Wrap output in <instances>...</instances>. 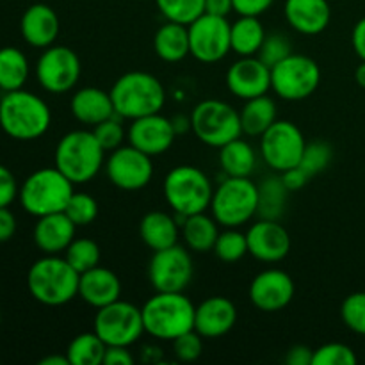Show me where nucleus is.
I'll list each match as a JSON object with an SVG mask.
<instances>
[{
  "mask_svg": "<svg viewBox=\"0 0 365 365\" xmlns=\"http://www.w3.org/2000/svg\"><path fill=\"white\" fill-rule=\"evenodd\" d=\"M52 123L50 107L41 96L25 89L4 93L0 98V128L16 141L39 139Z\"/></svg>",
  "mask_w": 365,
  "mask_h": 365,
  "instance_id": "nucleus-1",
  "label": "nucleus"
},
{
  "mask_svg": "<svg viewBox=\"0 0 365 365\" xmlns=\"http://www.w3.org/2000/svg\"><path fill=\"white\" fill-rule=\"evenodd\" d=\"M81 273L64 257L45 255L27 273V289L32 298L46 307H61L78 296Z\"/></svg>",
  "mask_w": 365,
  "mask_h": 365,
  "instance_id": "nucleus-2",
  "label": "nucleus"
},
{
  "mask_svg": "<svg viewBox=\"0 0 365 365\" xmlns=\"http://www.w3.org/2000/svg\"><path fill=\"white\" fill-rule=\"evenodd\" d=\"M109 93L116 116L130 121L160 113L166 103V89L163 82L148 71L123 73L114 82Z\"/></svg>",
  "mask_w": 365,
  "mask_h": 365,
  "instance_id": "nucleus-3",
  "label": "nucleus"
},
{
  "mask_svg": "<svg viewBox=\"0 0 365 365\" xmlns=\"http://www.w3.org/2000/svg\"><path fill=\"white\" fill-rule=\"evenodd\" d=\"M145 334L171 341L195 330L196 307L184 292H157L141 307Z\"/></svg>",
  "mask_w": 365,
  "mask_h": 365,
  "instance_id": "nucleus-4",
  "label": "nucleus"
},
{
  "mask_svg": "<svg viewBox=\"0 0 365 365\" xmlns=\"http://www.w3.org/2000/svg\"><path fill=\"white\" fill-rule=\"evenodd\" d=\"M56 168L73 184H88L102 170L106 150L93 130H71L56 146Z\"/></svg>",
  "mask_w": 365,
  "mask_h": 365,
  "instance_id": "nucleus-5",
  "label": "nucleus"
},
{
  "mask_svg": "<svg viewBox=\"0 0 365 365\" xmlns=\"http://www.w3.org/2000/svg\"><path fill=\"white\" fill-rule=\"evenodd\" d=\"M73 182L64 177L56 166L41 168L25 178L18 198L27 214L36 217L64 212L73 196Z\"/></svg>",
  "mask_w": 365,
  "mask_h": 365,
  "instance_id": "nucleus-6",
  "label": "nucleus"
},
{
  "mask_svg": "<svg viewBox=\"0 0 365 365\" xmlns=\"http://www.w3.org/2000/svg\"><path fill=\"white\" fill-rule=\"evenodd\" d=\"M163 192L175 214L187 217L210 209L214 189L210 178L200 168L182 164L166 175Z\"/></svg>",
  "mask_w": 365,
  "mask_h": 365,
  "instance_id": "nucleus-7",
  "label": "nucleus"
},
{
  "mask_svg": "<svg viewBox=\"0 0 365 365\" xmlns=\"http://www.w3.org/2000/svg\"><path fill=\"white\" fill-rule=\"evenodd\" d=\"M210 210L221 227H242L259 212V185L250 177H227L214 191Z\"/></svg>",
  "mask_w": 365,
  "mask_h": 365,
  "instance_id": "nucleus-8",
  "label": "nucleus"
},
{
  "mask_svg": "<svg viewBox=\"0 0 365 365\" xmlns=\"http://www.w3.org/2000/svg\"><path fill=\"white\" fill-rule=\"evenodd\" d=\"M189 127L203 145L212 148H221L242 134L239 110L230 103L216 98L196 103L189 116Z\"/></svg>",
  "mask_w": 365,
  "mask_h": 365,
  "instance_id": "nucleus-9",
  "label": "nucleus"
},
{
  "mask_svg": "<svg viewBox=\"0 0 365 365\" xmlns=\"http://www.w3.org/2000/svg\"><path fill=\"white\" fill-rule=\"evenodd\" d=\"M319 64L303 53H291L271 68V89L289 102L312 96L319 88Z\"/></svg>",
  "mask_w": 365,
  "mask_h": 365,
  "instance_id": "nucleus-10",
  "label": "nucleus"
},
{
  "mask_svg": "<svg viewBox=\"0 0 365 365\" xmlns=\"http://www.w3.org/2000/svg\"><path fill=\"white\" fill-rule=\"evenodd\" d=\"M93 330L107 346L130 348L145 334L141 309L134 303L116 299L96 310Z\"/></svg>",
  "mask_w": 365,
  "mask_h": 365,
  "instance_id": "nucleus-11",
  "label": "nucleus"
},
{
  "mask_svg": "<svg viewBox=\"0 0 365 365\" xmlns=\"http://www.w3.org/2000/svg\"><path fill=\"white\" fill-rule=\"evenodd\" d=\"M305 135L298 125L289 120H277L260 135V153L271 170L284 173L289 168L299 166L305 152Z\"/></svg>",
  "mask_w": 365,
  "mask_h": 365,
  "instance_id": "nucleus-12",
  "label": "nucleus"
},
{
  "mask_svg": "<svg viewBox=\"0 0 365 365\" xmlns=\"http://www.w3.org/2000/svg\"><path fill=\"white\" fill-rule=\"evenodd\" d=\"M82 73V64L77 53L64 45L43 48L36 63V78L45 91L63 95L77 86Z\"/></svg>",
  "mask_w": 365,
  "mask_h": 365,
  "instance_id": "nucleus-13",
  "label": "nucleus"
},
{
  "mask_svg": "<svg viewBox=\"0 0 365 365\" xmlns=\"http://www.w3.org/2000/svg\"><path fill=\"white\" fill-rule=\"evenodd\" d=\"M189 52L203 64L220 63L232 50L230 24L225 16L203 13L187 25Z\"/></svg>",
  "mask_w": 365,
  "mask_h": 365,
  "instance_id": "nucleus-14",
  "label": "nucleus"
},
{
  "mask_svg": "<svg viewBox=\"0 0 365 365\" xmlns=\"http://www.w3.org/2000/svg\"><path fill=\"white\" fill-rule=\"evenodd\" d=\"M195 274L189 252L175 245L153 252L148 266V280L155 292H184Z\"/></svg>",
  "mask_w": 365,
  "mask_h": 365,
  "instance_id": "nucleus-15",
  "label": "nucleus"
},
{
  "mask_svg": "<svg viewBox=\"0 0 365 365\" xmlns=\"http://www.w3.org/2000/svg\"><path fill=\"white\" fill-rule=\"evenodd\" d=\"M107 178L121 191H139L152 182V157L135 146H120L106 160Z\"/></svg>",
  "mask_w": 365,
  "mask_h": 365,
  "instance_id": "nucleus-16",
  "label": "nucleus"
},
{
  "mask_svg": "<svg viewBox=\"0 0 365 365\" xmlns=\"http://www.w3.org/2000/svg\"><path fill=\"white\" fill-rule=\"evenodd\" d=\"M296 292L294 280L284 269H266L250 284V302L260 312H280L292 302Z\"/></svg>",
  "mask_w": 365,
  "mask_h": 365,
  "instance_id": "nucleus-17",
  "label": "nucleus"
},
{
  "mask_svg": "<svg viewBox=\"0 0 365 365\" xmlns=\"http://www.w3.org/2000/svg\"><path fill=\"white\" fill-rule=\"evenodd\" d=\"M128 145L135 146L146 155L157 157L166 153L173 146L177 138V128L173 121L168 120L160 113L132 120L128 127Z\"/></svg>",
  "mask_w": 365,
  "mask_h": 365,
  "instance_id": "nucleus-18",
  "label": "nucleus"
},
{
  "mask_svg": "<svg viewBox=\"0 0 365 365\" xmlns=\"http://www.w3.org/2000/svg\"><path fill=\"white\" fill-rule=\"evenodd\" d=\"M246 239H248V255L260 262H280L291 252V235L284 225L278 223V220L260 217L248 228Z\"/></svg>",
  "mask_w": 365,
  "mask_h": 365,
  "instance_id": "nucleus-19",
  "label": "nucleus"
},
{
  "mask_svg": "<svg viewBox=\"0 0 365 365\" xmlns=\"http://www.w3.org/2000/svg\"><path fill=\"white\" fill-rule=\"evenodd\" d=\"M227 86L232 95L241 100L267 95L271 89V68L255 56L241 57L228 68Z\"/></svg>",
  "mask_w": 365,
  "mask_h": 365,
  "instance_id": "nucleus-20",
  "label": "nucleus"
},
{
  "mask_svg": "<svg viewBox=\"0 0 365 365\" xmlns=\"http://www.w3.org/2000/svg\"><path fill=\"white\" fill-rule=\"evenodd\" d=\"M237 323V309L225 296H212L196 307L195 330L203 339H220Z\"/></svg>",
  "mask_w": 365,
  "mask_h": 365,
  "instance_id": "nucleus-21",
  "label": "nucleus"
},
{
  "mask_svg": "<svg viewBox=\"0 0 365 365\" xmlns=\"http://www.w3.org/2000/svg\"><path fill=\"white\" fill-rule=\"evenodd\" d=\"M59 16L46 4H32L20 20V32L25 43L34 48H48L59 36Z\"/></svg>",
  "mask_w": 365,
  "mask_h": 365,
  "instance_id": "nucleus-22",
  "label": "nucleus"
},
{
  "mask_svg": "<svg viewBox=\"0 0 365 365\" xmlns=\"http://www.w3.org/2000/svg\"><path fill=\"white\" fill-rule=\"evenodd\" d=\"M121 296V282L114 271L96 266L93 269L81 273L78 280V298L93 309H102L109 303L116 302Z\"/></svg>",
  "mask_w": 365,
  "mask_h": 365,
  "instance_id": "nucleus-23",
  "label": "nucleus"
},
{
  "mask_svg": "<svg viewBox=\"0 0 365 365\" xmlns=\"http://www.w3.org/2000/svg\"><path fill=\"white\" fill-rule=\"evenodd\" d=\"M75 230L77 227L66 216V212H56L38 217L32 237H34L36 246L45 255H59L66 252L68 246L71 245L75 239Z\"/></svg>",
  "mask_w": 365,
  "mask_h": 365,
  "instance_id": "nucleus-24",
  "label": "nucleus"
},
{
  "mask_svg": "<svg viewBox=\"0 0 365 365\" xmlns=\"http://www.w3.org/2000/svg\"><path fill=\"white\" fill-rule=\"evenodd\" d=\"M284 13L287 24L305 36L321 34L331 18L328 0H285Z\"/></svg>",
  "mask_w": 365,
  "mask_h": 365,
  "instance_id": "nucleus-25",
  "label": "nucleus"
},
{
  "mask_svg": "<svg viewBox=\"0 0 365 365\" xmlns=\"http://www.w3.org/2000/svg\"><path fill=\"white\" fill-rule=\"evenodd\" d=\"M70 109L75 120L88 125V127H95V125L102 123V121L109 120L116 114L110 93L100 88H93V86L73 93Z\"/></svg>",
  "mask_w": 365,
  "mask_h": 365,
  "instance_id": "nucleus-26",
  "label": "nucleus"
},
{
  "mask_svg": "<svg viewBox=\"0 0 365 365\" xmlns=\"http://www.w3.org/2000/svg\"><path fill=\"white\" fill-rule=\"evenodd\" d=\"M139 235L152 252H159V250L178 245L180 230H178V223L173 216L163 212V210H152L143 216L141 223H139Z\"/></svg>",
  "mask_w": 365,
  "mask_h": 365,
  "instance_id": "nucleus-27",
  "label": "nucleus"
},
{
  "mask_svg": "<svg viewBox=\"0 0 365 365\" xmlns=\"http://www.w3.org/2000/svg\"><path fill=\"white\" fill-rule=\"evenodd\" d=\"M153 48L157 56L166 63H178L191 56L187 25L177 24V21H166L160 25L153 36Z\"/></svg>",
  "mask_w": 365,
  "mask_h": 365,
  "instance_id": "nucleus-28",
  "label": "nucleus"
},
{
  "mask_svg": "<svg viewBox=\"0 0 365 365\" xmlns=\"http://www.w3.org/2000/svg\"><path fill=\"white\" fill-rule=\"evenodd\" d=\"M182 237H184L185 246L195 253L212 252L216 239L220 235L217 230V221L210 217L207 212L192 214V216L184 217L182 221Z\"/></svg>",
  "mask_w": 365,
  "mask_h": 365,
  "instance_id": "nucleus-29",
  "label": "nucleus"
},
{
  "mask_svg": "<svg viewBox=\"0 0 365 365\" xmlns=\"http://www.w3.org/2000/svg\"><path fill=\"white\" fill-rule=\"evenodd\" d=\"M241 114L242 134L260 138L277 121V103L267 95L245 100Z\"/></svg>",
  "mask_w": 365,
  "mask_h": 365,
  "instance_id": "nucleus-30",
  "label": "nucleus"
},
{
  "mask_svg": "<svg viewBox=\"0 0 365 365\" xmlns=\"http://www.w3.org/2000/svg\"><path fill=\"white\" fill-rule=\"evenodd\" d=\"M266 39V31L259 16L239 14L237 20L230 24V45L239 57L257 56Z\"/></svg>",
  "mask_w": 365,
  "mask_h": 365,
  "instance_id": "nucleus-31",
  "label": "nucleus"
},
{
  "mask_svg": "<svg viewBox=\"0 0 365 365\" xmlns=\"http://www.w3.org/2000/svg\"><path fill=\"white\" fill-rule=\"evenodd\" d=\"M220 166L227 177H252L257 166L253 146L237 138L220 148Z\"/></svg>",
  "mask_w": 365,
  "mask_h": 365,
  "instance_id": "nucleus-32",
  "label": "nucleus"
},
{
  "mask_svg": "<svg viewBox=\"0 0 365 365\" xmlns=\"http://www.w3.org/2000/svg\"><path fill=\"white\" fill-rule=\"evenodd\" d=\"M29 59L20 48H0V89L4 93L24 89L29 78Z\"/></svg>",
  "mask_w": 365,
  "mask_h": 365,
  "instance_id": "nucleus-33",
  "label": "nucleus"
},
{
  "mask_svg": "<svg viewBox=\"0 0 365 365\" xmlns=\"http://www.w3.org/2000/svg\"><path fill=\"white\" fill-rule=\"evenodd\" d=\"M107 344L93 331L77 335L66 349L71 365H100L103 364Z\"/></svg>",
  "mask_w": 365,
  "mask_h": 365,
  "instance_id": "nucleus-34",
  "label": "nucleus"
},
{
  "mask_svg": "<svg viewBox=\"0 0 365 365\" xmlns=\"http://www.w3.org/2000/svg\"><path fill=\"white\" fill-rule=\"evenodd\" d=\"M289 189L285 187L282 177L266 178L259 185V216L264 220H278L285 210Z\"/></svg>",
  "mask_w": 365,
  "mask_h": 365,
  "instance_id": "nucleus-35",
  "label": "nucleus"
},
{
  "mask_svg": "<svg viewBox=\"0 0 365 365\" xmlns=\"http://www.w3.org/2000/svg\"><path fill=\"white\" fill-rule=\"evenodd\" d=\"M212 252L216 253V257L221 262H239V260L248 255V239H246V234L239 232L237 228H225L217 235Z\"/></svg>",
  "mask_w": 365,
  "mask_h": 365,
  "instance_id": "nucleus-36",
  "label": "nucleus"
},
{
  "mask_svg": "<svg viewBox=\"0 0 365 365\" xmlns=\"http://www.w3.org/2000/svg\"><path fill=\"white\" fill-rule=\"evenodd\" d=\"M100 246L93 239H73L64 252V259L77 273H86L100 264Z\"/></svg>",
  "mask_w": 365,
  "mask_h": 365,
  "instance_id": "nucleus-37",
  "label": "nucleus"
},
{
  "mask_svg": "<svg viewBox=\"0 0 365 365\" xmlns=\"http://www.w3.org/2000/svg\"><path fill=\"white\" fill-rule=\"evenodd\" d=\"M157 7L168 21L189 25L205 13V0H155Z\"/></svg>",
  "mask_w": 365,
  "mask_h": 365,
  "instance_id": "nucleus-38",
  "label": "nucleus"
},
{
  "mask_svg": "<svg viewBox=\"0 0 365 365\" xmlns=\"http://www.w3.org/2000/svg\"><path fill=\"white\" fill-rule=\"evenodd\" d=\"M64 212L75 227H88L98 216V202L88 192H73Z\"/></svg>",
  "mask_w": 365,
  "mask_h": 365,
  "instance_id": "nucleus-39",
  "label": "nucleus"
},
{
  "mask_svg": "<svg viewBox=\"0 0 365 365\" xmlns=\"http://www.w3.org/2000/svg\"><path fill=\"white\" fill-rule=\"evenodd\" d=\"M356 355L348 344L328 342L314 349L312 365H355Z\"/></svg>",
  "mask_w": 365,
  "mask_h": 365,
  "instance_id": "nucleus-40",
  "label": "nucleus"
},
{
  "mask_svg": "<svg viewBox=\"0 0 365 365\" xmlns=\"http://www.w3.org/2000/svg\"><path fill=\"white\" fill-rule=\"evenodd\" d=\"M331 157H334V150H331V146L328 145V143L324 141L307 143L299 166H302L303 170L309 171V173L314 177V175L321 173V171L327 170V168L330 166Z\"/></svg>",
  "mask_w": 365,
  "mask_h": 365,
  "instance_id": "nucleus-41",
  "label": "nucleus"
},
{
  "mask_svg": "<svg viewBox=\"0 0 365 365\" xmlns=\"http://www.w3.org/2000/svg\"><path fill=\"white\" fill-rule=\"evenodd\" d=\"M341 317L349 330L365 335V292H353L342 302Z\"/></svg>",
  "mask_w": 365,
  "mask_h": 365,
  "instance_id": "nucleus-42",
  "label": "nucleus"
},
{
  "mask_svg": "<svg viewBox=\"0 0 365 365\" xmlns=\"http://www.w3.org/2000/svg\"><path fill=\"white\" fill-rule=\"evenodd\" d=\"M291 53H292V46L291 43H289V39L285 38L284 34L273 32V34H266V39H264L257 57H259L266 66L273 68L274 64L284 61L285 57L291 56Z\"/></svg>",
  "mask_w": 365,
  "mask_h": 365,
  "instance_id": "nucleus-43",
  "label": "nucleus"
},
{
  "mask_svg": "<svg viewBox=\"0 0 365 365\" xmlns=\"http://www.w3.org/2000/svg\"><path fill=\"white\" fill-rule=\"evenodd\" d=\"M118 118L114 114L113 118L93 127V134H95V138L98 139V143L106 152H113V150L120 148L125 139V128Z\"/></svg>",
  "mask_w": 365,
  "mask_h": 365,
  "instance_id": "nucleus-44",
  "label": "nucleus"
},
{
  "mask_svg": "<svg viewBox=\"0 0 365 365\" xmlns=\"http://www.w3.org/2000/svg\"><path fill=\"white\" fill-rule=\"evenodd\" d=\"M202 339L203 337L196 330L185 331L180 337L175 339L173 353L177 360H180V362H195V360H198L203 351Z\"/></svg>",
  "mask_w": 365,
  "mask_h": 365,
  "instance_id": "nucleus-45",
  "label": "nucleus"
},
{
  "mask_svg": "<svg viewBox=\"0 0 365 365\" xmlns=\"http://www.w3.org/2000/svg\"><path fill=\"white\" fill-rule=\"evenodd\" d=\"M18 192L20 189H18L14 175L0 164V207H9L16 200Z\"/></svg>",
  "mask_w": 365,
  "mask_h": 365,
  "instance_id": "nucleus-46",
  "label": "nucleus"
},
{
  "mask_svg": "<svg viewBox=\"0 0 365 365\" xmlns=\"http://www.w3.org/2000/svg\"><path fill=\"white\" fill-rule=\"evenodd\" d=\"M280 177H282V182H284V185L289 189V191H299V189H303L307 184H309L312 175H310L307 170H303L302 166H294L285 170L284 173H280Z\"/></svg>",
  "mask_w": 365,
  "mask_h": 365,
  "instance_id": "nucleus-47",
  "label": "nucleus"
},
{
  "mask_svg": "<svg viewBox=\"0 0 365 365\" xmlns=\"http://www.w3.org/2000/svg\"><path fill=\"white\" fill-rule=\"evenodd\" d=\"M273 4L274 0H234V11L245 16H260Z\"/></svg>",
  "mask_w": 365,
  "mask_h": 365,
  "instance_id": "nucleus-48",
  "label": "nucleus"
},
{
  "mask_svg": "<svg viewBox=\"0 0 365 365\" xmlns=\"http://www.w3.org/2000/svg\"><path fill=\"white\" fill-rule=\"evenodd\" d=\"M103 365H134V356L127 346H107Z\"/></svg>",
  "mask_w": 365,
  "mask_h": 365,
  "instance_id": "nucleus-49",
  "label": "nucleus"
},
{
  "mask_svg": "<svg viewBox=\"0 0 365 365\" xmlns=\"http://www.w3.org/2000/svg\"><path fill=\"white\" fill-rule=\"evenodd\" d=\"M314 351L309 346L296 344L285 355V364L287 365H312Z\"/></svg>",
  "mask_w": 365,
  "mask_h": 365,
  "instance_id": "nucleus-50",
  "label": "nucleus"
},
{
  "mask_svg": "<svg viewBox=\"0 0 365 365\" xmlns=\"http://www.w3.org/2000/svg\"><path fill=\"white\" fill-rule=\"evenodd\" d=\"M16 232V217L9 207H0V242H7Z\"/></svg>",
  "mask_w": 365,
  "mask_h": 365,
  "instance_id": "nucleus-51",
  "label": "nucleus"
},
{
  "mask_svg": "<svg viewBox=\"0 0 365 365\" xmlns=\"http://www.w3.org/2000/svg\"><path fill=\"white\" fill-rule=\"evenodd\" d=\"M351 43L356 56H359L362 61H365V18L356 21V25L353 27Z\"/></svg>",
  "mask_w": 365,
  "mask_h": 365,
  "instance_id": "nucleus-52",
  "label": "nucleus"
},
{
  "mask_svg": "<svg viewBox=\"0 0 365 365\" xmlns=\"http://www.w3.org/2000/svg\"><path fill=\"white\" fill-rule=\"evenodd\" d=\"M234 11V0H205V13L225 16Z\"/></svg>",
  "mask_w": 365,
  "mask_h": 365,
  "instance_id": "nucleus-53",
  "label": "nucleus"
},
{
  "mask_svg": "<svg viewBox=\"0 0 365 365\" xmlns=\"http://www.w3.org/2000/svg\"><path fill=\"white\" fill-rule=\"evenodd\" d=\"M39 365H71L68 356H61V355H50L45 356L43 360H39Z\"/></svg>",
  "mask_w": 365,
  "mask_h": 365,
  "instance_id": "nucleus-54",
  "label": "nucleus"
},
{
  "mask_svg": "<svg viewBox=\"0 0 365 365\" xmlns=\"http://www.w3.org/2000/svg\"><path fill=\"white\" fill-rule=\"evenodd\" d=\"M355 81L359 82V86L365 88V61L359 64V68L355 70Z\"/></svg>",
  "mask_w": 365,
  "mask_h": 365,
  "instance_id": "nucleus-55",
  "label": "nucleus"
}]
</instances>
